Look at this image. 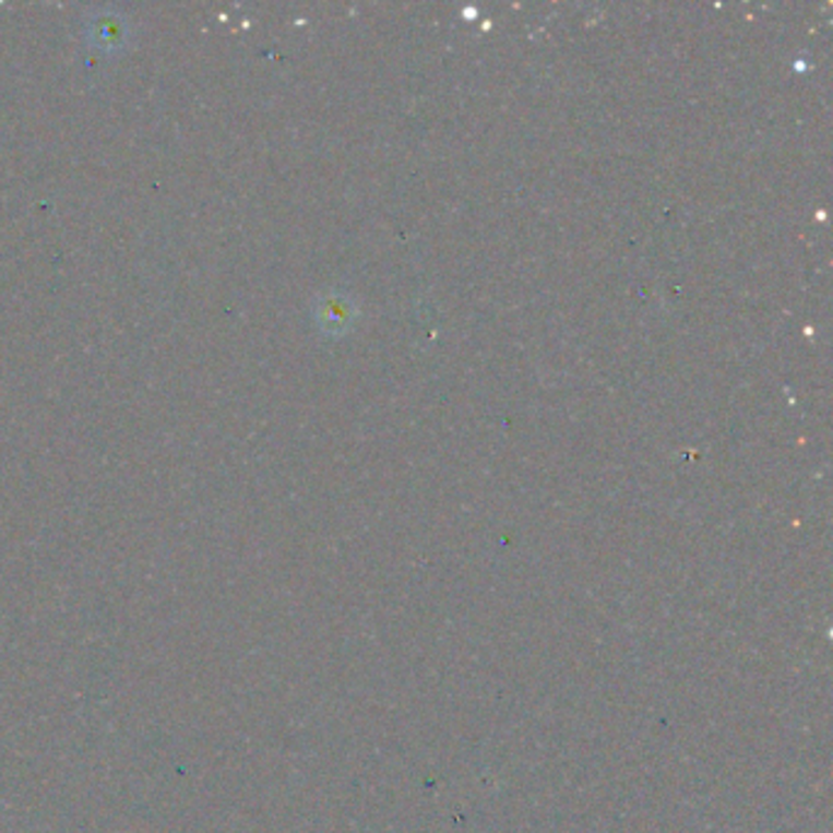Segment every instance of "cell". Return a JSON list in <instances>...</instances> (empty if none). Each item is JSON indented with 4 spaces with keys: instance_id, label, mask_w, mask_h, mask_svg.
Returning <instances> with one entry per match:
<instances>
[{
    "instance_id": "cell-1",
    "label": "cell",
    "mask_w": 833,
    "mask_h": 833,
    "mask_svg": "<svg viewBox=\"0 0 833 833\" xmlns=\"http://www.w3.org/2000/svg\"><path fill=\"white\" fill-rule=\"evenodd\" d=\"M86 37L100 51H118L128 43L130 23L116 10H98L94 17H88Z\"/></svg>"
},
{
    "instance_id": "cell-2",
    "label": "cell",
    "mask_w": 833,
    "mask_h": 833,
    "mask_svg": "<svg viewBox=\"0 0 833 833\" xmlns=\"http://www.w3.org/2000/svg\"><path fill=\"white\" fill-rule=\"evenodd\" d=\"M357 308L343 294H323L316 304V321L318 328L328 335H341L353 325Z\"/></svg>"
}]
</instances>
